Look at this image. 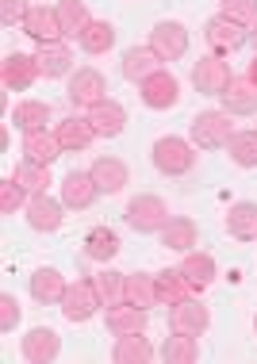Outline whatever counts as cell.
I'll return each instance as SVG.
<instances>
[{
    "label": "cell",
    "mask_w": 257,
    "mask_h": 364,
    "mask_svg": "<svg viewBox=\"0 0 257 364\" xmlns=\"http://www.w3.org/2000/svg\"><path fill=\"white\" fill-rule=\"evenodd\" d=\"M189 134H192L196 150H226V142H231V134H234L231 112H200V115H192Z\"/></svg>",
    "instance_id": "6da1fadb"
},
{
    "label": "cell",
    "mask_w": 257,
    "mask_h": 364,
    "mask_svg": "<svg viewBox=\"0 0 257 364\" xmlns=\"http://www.w3.org/2000/svg\"><path fill=\"white\" fill-rule=\"evenodd\" d=\"M154 165H157V173H165V176L192 173L196 146L189 139H177V134H169V139H157L154 142Z\"/></svg>",
    "instance_id": "7a4b0ae2"
},
{
    "label": "cell",
    "mask_w": 257,
    "mask_h": 364,
    "mask_svg": "<svg viewBox=\"0 0 257 364\" xmlns=\"http://www.w3.org/2000/svg\"><path fill=\"white\" fill-rule=\"evenodd\" d=\"M169 203L162 200V196H135L131 203H127V223H131V230L138 234H162V226L169 223Z\"/></svg>",
    "instance_id": "3957f363"
},
{
    "label": "cell",
    "mask_w": 257,
    "mask_h": 364,
    "mask_svg": "<svg viewBox=\"0 0 257 364\" xmlns=\"http://www.w3.org/2000/svg\"><path fill=\"white\" fill-rule=\"evenodd\" d=\"M69 104L73 107H96L100 100H107V81L100 70H93V65H81L77 73H69V88H65Z\"/></svg>",
    "instance_id": "277c9868"
},
{
    "label": "cell",
    "mask_w": 257,
    "mask_h": 364,
    "mask_svg": "<svg viewBox=\"0 0 257 364\" xmlns=\"http://www.w3.org/2000/svg\"><path fill=\"white\" fill-rule=\"evenodd\" d=\"M100 307H104V299H100V291H96L93 280H73V284L65 288V295H62V314H65V322H88Z\"/></svg>",
    "instance_id": "5b68a950"
},
{
    "label": "cell",
    "mask_w": 257,
    "mask_h": 364,
    "mask_svg": "<svg viewBox=\"0 0 257 364\" xmlns=\"http://www.w3.org/2000/svg\"><path fill=\"white\" fill-rule=\"evenodd\" d=\"M138 96H142V104L150 107V112H169V107L181 104V81H177L169 70H157L154 77H146V81L138 85Z\"/></svg>",
    "instance_id": "8992f818"
},
{
    "label": "cell",
    "mask_w": 257,
    "mask_h": 364,
    "mask_svg": "<svg viewBox=\"0 0 257 364\" xmlns=\"http://www.w3.org/2000/svg\"><path fill=\"white\" fill-rule=\"evenodd\" d=\"M231 81H234V73H231V65L223 62V54H207L192 65V85L200 96H223Z\"/></svg>",
    "instance_id": "52a82bcc"
},
{
    "label": "cell",
    "mask_w": 257,
    "mask_h": 364,
    "mask_svg": "<svg viewBox=\"0 0 257 364\" xmlns=\"http://www.w3.org/2000/svg\"><path fill=\"white\" fill-rule=\"evenodd\" d=\"M23 211H27V226L38 234H54V230H62V223H65V203L54 200L51 192H35Z\"/></svg>",
    "instance_id": "ba28073f"
},
{
    "label": "cell",
    "mask_w": 257,
    "mask_h": 364,
    "mask_svg": "<svg viewBox=\"0 0 257 364\" xmlns=\"http://www.w3.org/2000/svg\"><path fill=\"white\" fill-rule=\"evenodd\" d=\"M204 38H207V46H211L215 54H234V50H242V46H246L250 27L234 23V19H226V16H211L204 23Z\"/></svg>",
    "instance_id": "9c48e42d"
},
{
    "label": "cell",
    "mask_w": 257,
    "mask_h": 364,
    "mask_svg": "<svg viewBox=\"0 0 257 364\" xmlns=\"http://www.w3.org/2000/svg\"><path fill=\"white\" fill-rule=\"evenodd\" d=\"M150 46L157 50L162 62H177V58L189 54V27L177 23V19H162L150 31Z\"/></svg>",
    "instance_id": "30bf717a"
},
{
    "label": "cell",
    "mask_w": 257,
    "mask_h": 364,
    "mask_svg": "<svg viewBox=\"0 0 257 364\" xmlns=\"http://www.w3.org/2000/svg\"><path fill=\"white\" fill-rule=\"evenodd\" d=\"M38 58L35 54H8L4 62H0V81H4L8 92H27L35 81H38Z\"/></svg>",
    "instance_id": "8fae6325"
},
{
    "label": "cell",
    "mask_w": 257,
    "mask_h": 364,
    "mask_svg": "<svg viewBox=\"0 0 257 364\" xmlns=\"http://www.w3.org/2000/svg\"><path fill=\"white\" fill-rule=\"evenodd\" d=\"M19 353L31 364H51V360H58V353H62V338H58V330H51V326H35L19 338Z\"/></svg>",
    "instance_id": "7c38bea8"
},
{
    "label": "cell",
    "mask_w": 257,
    "mask_h": 364,
    "mask_svg": "<svg viewBox=\"0 0 257 364\" xmlns=\"http://www.w3.org/2000/svg\"><path fill=\"white\" fill-rule=\"evenodd\" d=\"M88 123H93L96 139H120L123 127H127V107L120 100H100L96 107H88Z\"/></svg>",
    "instance_id": "4fadbf2b"
},
{
    "label": "cell",
    "mask_w": 257,
    "mask_h": 364,
    "mask_svg": "<svg viewBox=\"0 0 257 364\" xmlns=\"http://www.w3.org/2000/svg\"><path fill=\"white\" fill-rule=\"evenodd\" d=\"M96 196H100V188H96L93 173H81V169L65 173V181H62V203H65L69 211H88L96 203Z\"/></svg>",
    "instance_id": "5bb4252c"
},
{
    "label": "cell",
    "mask_w": 257,
    "mask_h": 364,
    "mask_svg": "<svg viewBox=\"0 0 257 364\" xmlns=\"http://www.w3.org/2000/svg\"><path fill=\"white\" fill-rule=\"evenodd\" d=\"M169 326L200 338V333L211 326V311H207L196 295H189V299H181V303H173V307H169Z\"/></svg>",
    "instance_id": "9a60e30c"
},
{
    "label": "cell",
    "mask_w": 257,
    "mask_h": 364,
    "mask_svg": "<svg viewBox=\"0 0 257 364\" xmlns=\"http://www.w3.org/2000/svg\"><path fill=\"white\" fill-rule=\"evenodd\" d=\"M120 70H123V77H127L131 85H142L146 77H154L157 70H165V65H162V58H157L154 46L146 43V46H131V50H123Z\"/></svg>",
    "instance_id": "2e32d148"
},
{
    "label": "cell",
    "mask_w": 257,
    "mask_h": 364,
    "mask_svg": "<svg viewBox=\"0 0 257 364\" xmlns=\"http://www.w3.org/2000/svg\"><path fill=\"white\" fill-rule=\"evenodd\" d=\"M38 73L46 77V81H58V77H69L73 73V50L58 38V43H38Z\"/></svg>",
    "instance_id": "e0dca14e"
},
{
    "label": "cell",
    "mask_w": 257,
    "mask_h": 364,
    "mask_svg": "<svg viewBox=\"0 0 257 364\" xmlns=\"http://www.w3.org/2000/svg\"><path fill=\"white\" fill-rule=\"evenodd\" d=\"M23 35H31L35 43H58L62 35V19H58V8L46 4H31V12L23 19Z\"/></svg>",
    "instance_id": "ac0fdd59"
},
{
    "label": "cell",
    "mask_w": 257,
    "mask_h": 364,
    "mask_svg": "<svg viewBox=\"0 0 257 364\" xmlns=\"http://www.w3.org/2000/svg\"><path fill=\"white\" fill-rule=\"evenodd\" d=\"M93 181H96V188L107 192V196H115V192H123L127 184H131V169H127V161L123 157H96L93 161Z\"/></svg>",
    "instance_id": "d6986e66"
},
{
    "label": "cell",
    "mask_w": 257,
    "mask_h": 364,
    "mask_svg": "<svg viewBox=\"0 0 257 364\" xmlns=\"http://www.w3.org/2000/svg\"><path fill=\"white\" fill-rule=\"evenodd\" d=\"M157 357V349L150 346L146 330L138 333H115V349H112V360L115 364H150Z\"/></svg>",
    "instance_id": "ffe728a7"
},
{
    "label": "cell",
    "mask_w": 257,
    "mask_h": 364,
    "mask_svg": "<svg viewBox=\"0 0 257 364\" xmlns=\"http://www.w3.org/2000/svg\"><path fill=\"white\" fill-rule=\"evenodd\" d=\"M54 134L62 142V150H69V154H85L96 142V131L88 123V115H69V119H62L54 127Z\"/></svg>",
    "instance_id": "44dd1931"
},
{
    "label": "cell",
    "mask_w": 257,
    "mask_h": 364,
    "mask_svg": "<svg viewBox=\"0 0 257 364\" xmlns=\"http://www.w3.org/2000/svg\"><path fill=\"white\" fill-rule=\"evenodd\" d=\"M31 299L35 303H43V307H62V295H65V277L58 269H35L31 272Z\"/></svg>",
    "instance_id": "7402d4cb"
},
{
    "label": "cell",
    "mask_w": 257,
    "mask_h": 364,
    "mask_svg": "<svg viewBox=\"0 0 257 364\" xmlns=\"http://www.w3.org/2000/svg\"><path fill=\"white\" fill-rule=\"evenodd\" d=\"M146 307H138V303L123 299V303H112V307H104V322L112 333H138L146 330Z\"/></svg>",
    "instance_id": "603a6c76"
},
{
    "label": "cell",
    "mask_w": 257,
    "mask_h": 364,
    "mask_svg": "<svg viewBox=\"0 0 257 364\" xmlns=\"http://www.w3.org/2000/svg\"><path fill=\"white\" fill-rule=\"evenodd\" d=\"M157 238H162L165 250L189 253V250H196V245H200V230H196L192 219H184V215H173V219L162 226V234H157Z\"/></svg>",
    "instance_id": "cb8c5ba5"
},
{
    "label": "cell",
    "mask_w": 257,
    "mask_h": 364,
    "mask_svg": "<svg viewBox=\"0 0 257 364\" xmlns=\"http://www.w3.org/2000/svg\"><path fill=\"white\" fill-rule=\"evenodd\" d=\"M219 100H223V112L231 115H257V85L250 77H234Z\"/></svg>",
    "instance_id": "d4e9b609"
},
{
    "label": "cell",
    "mask_w": 257,
    "mask_h": 364,
    "mask_svg": "<svg viewBox=\"0 0 257 364\" xmlns=\"http://www.w3.org/2000/svg\"><path fill=\"white\" fill-rule=\"evenodd\" d=\"M177 269L189 277V284H192L196 291L211 288L215 277H219V264H215V257H211V253H200V250H189V253H184V261L177 264Z\"/></svg>",
    "instance_id": "484cf974"
},
{
    "label": "cell",
    "mask_w": 257,
    "mask_h": 364,
    "mask_svg": "<svg viewBox=\"0 0 257 364\" xmlns=\"http://www.w3.org/2000/svg\"><path fill=\"white\" fill-rule=\"evenodd\" d=\"M62 142H58L54 131H31L23 134V161H35V165H54L62 157Z\"/></svg>",
    "instance_id": "4316f807"
},
{
    "label": "cell",
    "mask_w": 257,
    "mask_h": 364,
    "mask_svg": "<svg viewBox=\"0 0 257 364\" xmlns=\"http://www.w3.org/2000/svg\"><path fill=\"white\" fill-rule=\"evenodd\" d=\"M157 357H162L165 364H196V360H200V341H196V333L173 330L169 338L162 341Z\"/></svg>",
    "instance_id": "83f0119b"
},
{
    "label": "cell",
    "mask_w": 257,
    "mask_h": 364,
    "mask_svg": "<svg viewBox=\"0 0 257 364\" xmlns=\"http://www.w3.org/2000/svg\"><path fill=\"white\" fill-rule=\"evenodd\" d=\"M226 230L238 242H253L257 238V203L253 200L231 203V211H226Z\"/></svg>",
    "instance_id": "f1b7e54d"
},
{
    "label": "cell",
    "mask_w": 257,
    "mask_h": 364,
    "mask_svg": "<svg viewBox=\"0 0 257 364\" xmlns=\"http://www.w3.org/2000/svg\"><path fill=\"white\" fill-rule=\"evenodd\" d=\"M154 280H157V299H162L165 307H173V303L196 295V288L189 284V277H184L181 269H162V272H154Z\"/></svg>",
    "instance_id": "f546056e"
},
{
    "label": "cell",
    "mask_w": 257,
    "mask_h": 364,
    "mask_svg": "<svg viewBox=\"0 0 257 364\" xmlns=\"http://www.w3.org/2000/svg\"><path fill=\"white\" fill-rule=\"evenodd\" d=\"M115 253H120V234H115L112 226H93V230L85 234V257L88 261L107 264Z\"/></svg>",
    "instance_id": "4dcf8cb0"
},
{
    "label": "cell",
    "mask_w": 257,
    "mask_h": 364,
    "mask_svg": "<svg viewBox=\"0 0 257 364\" xmlns=\"http://www.w3.org/2000/svg\"><path fill=\"white\" fill-rule=\"evenodd\" d=\"M12 123H16L23 134L46 131V123H51V104H43V100H19V104L12 107Z\"/></svg>",
    "instance_id": "1f68e13d"
},
{
    "label": "cell",
    "mask_w": 257,
    "mask_h": 364,
    "mask_svg": "<svg viewBox=\"0 0 257 364\" xmlns=\"http://www.w3.org/2000/svg\"><path fill=\"white\" fill-rule=\"evenodd\" d=\"M58 19H62V35L65 38H81L85 27L93 23L85 0H62V4H58Z\"/></svg>",
    "instance_id": "d6a6232c"
},
{
    "label": "cell",
    "mask_w": 257,
    "mask_h": 364,
    "mask_svg": "<svg viewBox=\"0 0 257 364\" xmlns=\"http://www.w3.org/2000/svg\"><path fill=\"white\" fill-rule=\"evenodd\" d=\"M81 43L85 54H107L115 46V27L107 23V19H93V23L85 27V35L77 38Z\"/></svg>",
    "instance_id": "836d02e7"
},
{
    "label": "cell",
    "mask_w": 257,
    "mask_h": 364,
    "mask_svg": "<svg viewBox=\"0 0 257 364\" xmlns=\"http://www.w3.org/2000/svg\"><path fill=\"white\" fill-rule=\"evenodd\" d=\"M127 299L138 303V307H157V280H154V272H127Z\"/></svg>",
    "instance_id": "e575fe53"
},
{
    "label": "cell",
    "mask_w": 257,
    "mask_h": 364,
    "mask_svg": "<svg viewBox=\"0 0 257 364\" xmlns=\"http://www.w3.org/2000/svg\"><path fill=\"white\" fill-rule=\"evenodd\" d=\"M93 284H96V291H100L104 307L127 299V272H120V269H107V264H104V269L93 277Z\"/></svg>",
    "instance_id": "d590c367"
},
{
    "label": "cell",
    "mask_w": 257,
    "mask_h": 364,
    "mask_svg": "<svg viewBox=\"0 0 257 364\" xmlns=\"http://www.w3.org/2000/svg\"><path fill=\"white\" fill-rule=\"evenodd\" d=\"M226 154L238 169H257V131H234L226 142Z\"/></svg>",
    "instance_id": "8d00e7d4"
},
{
    "label": "cell",
    "mask_w": 257,
    "mask_h": 364,
    "mask_svg": "<svg viewBox=\"0 0 257 364\" xmlns=\"http://www.w3.org/2000/svg\"><path fill=\"white\" fill-rule=\"evenodd\" d=\"M12 176H16V181H19V184H23V188H27V192H31V196H35V192H46V184H51V165H35V161H19Z\"/></svg>",
    "instance_id": "74e56055"
},
{
    "label": "cell",
    "mask_w": 257,
    "mask_h": 364,
    "mask_svg": "<svg viewBox=\"0 0 257 364\" xmlns=\"http://www.w3.org/2000/svg\"><path fill=\"white\" fill-rule=\"evenodd\" d=\"M27 200H31V192H27L16 176L0 181V215H16L19 208H27Z\"/></svg>",
    "instance_id": "f35d334b"
},
{
    "label": "cell",
    "mask_w": 257,
    "mask_h": 364,
    "mask_svg": "<svg viewBox=\"0 0 257 364\" xmlns=\"http://www.w3.org/2000/svg\"><path fill=\"white\" fill-rule=\"evenodd\" d=\"M219 16L234 19V23L250 27L257 19V0H219Z\"/></svg>",
    "instance_id": "ab89813d"
},
{
    "label": "cell",
    "mask_w": 257,
    "mask_h": 364,
    "mask_svg": "<svg viewBox=\"0 0 257 364\" xmlns=\"http://www.w3.org/2000/svg\"><path fill=\"white\" fill-rule=\"evenodd\" d=\"M19 314H23L19 299H16L12 291H4V295H0V330L12 333V330H16V322H19Z\"/></svg>",
    "instance_id": "60d3db41"
},
{
    "label": "cell",
    "mask_w": 257,
    "mask_h": 364,
    "mask_svg": "<svg viewBox=\"0 0 257 364\" xmlns=\"http://www.w3.org/2000/svg\"><path fill=\"white\" fill-rule=\"evenodd\" d=\"M27 12H31L27 0H0V23H4V27H16V23L23 27Z\"/></svg>",
    "instance_id": "b9f144b4"
},
{
    "label": "cell",
    "mask_w": 257,
    "mask_h": 364,
    "mask_svg": "<svg viewBox=\"0 0 257 364\" xmlns=\"http://www.w3.org/2000/svg\"><path fill=\"white\" fill-rule=\"evenodd\" d=\"M246 77H250V81L257 85V54H253V62H250V73H246Z\"/></svg>",
    "instance_id": "7bdbcfd3"
},
{
    "label": "cell",
    "mask_w": 257,
    "mask_h": 364,
    "mask_svg": "<svg viewBox=\"0 0 257 364\" xmlns=\"http://www.w3.org/2000/svg\"><path fill=\"white\" fill-rule=\"evenodd\" d=\"M250 38H253V46H257V19L250 23Z\"/></svg>",
    "instance_id": "ee69618b"
},
{
    "label": "cell",
    "mask_w": 257,
    "mask_h": 364,
    "mask_svg": "<svg viewBox=\"0 0 257 364\" xmlns=\"http://www.w3.org/2000/svg\"><path fill=\"white\" fill-rule=\"evenodd\" d=\"M253 330H257V318H253Z\"/></svg>",
    "instance_id": "f6af8a7d"
}]
</instances>
